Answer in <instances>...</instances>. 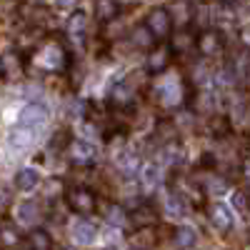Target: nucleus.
<instances>
[{
	"mask_svg": "<svg viewBox=\"0 0 250 250\" xmlns=\"http://www.w3.org/2000/svg\"><path fill=\"white\" fill-rule=\"evenodd\" d=\"M35 62L43 70H48V73H62L70 65V55H68L65 48L58 43V40H53V43L40 48V53L35 55Z\"/></svg>",
	"mask_w": 250,
	"mask_h": 250,
	"instance_id": "f257e3e1",
	"label": "nucleus"
},
{
	"mask_svg": "<svg viewBox=\"0 0 250 250\" xmlns=\"http://www.w3.org/2000/svg\"><path fill=\"white\" fill-rule=\"evenodd\" d=\"M155 98L160 105L173 108L183 100V78L173 75V73H163L155 83Z\"/></svg>",
	"mask_w": 250,
	"mask_h": 250,
	"instance_id": "f03ea898",
	"label": "nucleus"
},
{
	"mask_svg": "<svg viewBox=\"0 0 250 250\" xmlns=\"http://www.w3.org/2000/svg\"><path fill=\"white\" fill-rule=\"evenodd\" d=\"M65 203L75 215H93L98 210V195L85 185H75L65 193Z\"/></svg>",
	"mask_w": 250,
	"mask_h": 250,
	"instance_id": "7ed1b4c3",
	"label": "nucleus"
},
{
	"mask_svg": "<svg viewBox=\"0 0 250 250\" xmlns=\"http://www.w3.org/2000/svg\"><path fill=\"white\" fill-rule=\"evenodd\" d=\"M48 118H50V110H48L45 103L30 100V103H25V105L20 108L18 125L20 128H28V130H38V128H43V125L48 123Z\"/></svg>",
	"mask_w": 250,
	"mask_h": 250,
	"instance_id": "20e7f679",
	"label": "nucleus"
},
{
	"mask_svg": "<svg viewBox=\"0 0 250 250\" xmlns=\"http://www.w3.org/2000/svg\"><path fill=\"white\" fill-rule=\"evenodd\" d=\"M145 25H148V30H150L158 40L170 38V35H173V15H170L168 8L155 5V8L148 10V15H145Z\"/></svg>",
	"mask_w": 250,
	"mask_h": 250,
	"instance_id": "39448f33",
	"label": "nucleus"
},
{
	"mask_svg": "<svg viewBox=\"0 0 250 250\" xmlns=\"http://www.w3.org/2000/svg\"><path fill=\"white\" fill-rule=\"evenodd\" d=\"M223 33L218 28H203L198 33V40H195V50L203 55V58H215L223 53Z\"/></svg>",
	"mask_w": 250,
	"mask_h": 250,
	"instance_id": "423d86ee",
	"label": "nucleus"
},
{
	"mask_svg": "<svg viewBox=\"0 0 250 250\" xmlns=\"http://www.w3.org/2000/svg\"><path fill=\"white\" fill-rule=\"evenodd\" d=\"M68 153H70L73 163H75V165H83V168H85V165H93V163L98 160V148H95V143L88 140V138L70 140Z\"/></svg>",
	"mask_w": 250,
	"mask_h": 250,
	"instance_id": "0eeeda50",
	"label": "nucleus"
},
{
	"mask_svg": "<svg viewBox=\"0 0 250 250\" xmlns=\"http://www.w3.org/2000/svg\"><path fill=\"white\" fill-rule=\"evenodd\" d=\"M170 60H173L170 45H158V48H153L148 53V62H145V68H148L153 75H163L165 70H168Z\"/></svg>",
	"mask_w": 250,
	"mask_h": 250,
	"instance_id": "6e6552de",
	"label": "nucleus"
},
{
	"mask_svg": "<svg viewBox=\"0 0 250 250\" xmlns=\"http://www.w3.org/2000/svg\"><path fill=\"white\" fill-rule=\"evenodd\" d=\"M208 218H210V223H213V228L218 233H228L233 228V210L228 208L225 203H213L210 205V210H208Z\"/></svg>",
	"mask_w": 250,
	"mask_h": 250,
	"instance_id": "1a4fd4ad",
	"label": "nucleus"
},
{
	"mask_svg": "<svg viewBox=\"0 0 250 250\" xmlns=\"http://www.w3.org/2000/svg\"><path fill=\"white\" fill-rule=\"evenodd\" d=\"M70 235L78 245H93L98 240V228L95 223H90L88 218H78L70 228Z\"/></svg>",
	"mask_w": 250,
	"mask_h": 250,
	"instance_id": "9d476101",
	"label": "nucleus"
},
{
	"mask_svg": "<svg viewBox=\"0 0 250 250\" xmlns=\"http://www.w3.org/2000/svg\"><path fill=\"white\" fill-rule=\"evenodd\" d=\"M143 165H145V163L140 160L138 153H133V150H120V155H118V170H120L123 178H140Z\"/></svg>",
	"mask_w": 250,
	"mask_h": 250,
	"instance_id": "9b49d317",
	"label": "nucleus"
},
{
	"mask_svg": "<svg viewBox=\"0 0 250 250\" xmlns=\"http://www.w3.org/2000/svg\"><path fill=\"white\" fill-rule=\"evenodd\" d=\"M138 180H140V188H143L145 193L158 190L160 183H163V170H160V165H158V163H145Z\"/></svg>",
	"mask_w": 250,
	"mask_h": 250,
	"instance_id": "f8f14e48",
	"label": "nucleus"
},
{
	"mask_svg": "<svg viewBox=\"0 0 250 250\" xmlns=\"http://www.w3.org/2000/svg\"><path fill=\"white\" fill-rule=\"evenodd\" d=\"M40 185V170H35L33 165H25L15 173V188L20 193H33Z\"/></svg>",
	"mask_w": 250,
	"mask_h": 250,
	"instance_id": "ddd939ff",
	"label": "nucleus"
},
{
	"mask_svg": "<svg viewBox=\"0 0 250 250\" xmlns=\"http://www.w3.org/2000/svg\"><path fill=\"white\" fill-rule=\"evenodd\" d=\"M38 218H40V203L33 200V198L23 200V203L15 208V220H18V225H35Z\"/></svg>",
	"mask_w": 250,
	"mask_h": 250,
	"instance_id": "4468645a",
	"label": "nucleus"
},
{
	"mask_svg": "<svg viewBox=\"0 0 250 250\" xmlns=\"http://www.w3.org/2000/svg\"><path fill=\"white\" fill-rule=\"evenodd\" d=\"M195 40H198V33H193L190 28H180L178 33L170 35V50H173V53L195 50Z\"/></svg>",
	"mask_w": 250,
	"mask_h": 250,
	"instance_id": "2eb2a0df",
	"label": "nucleus"
},
{
	"mask_svg": "<svg viewBox=\"0 0 250 250\" xmlns=\"http://www.w3.org/2000/svg\"><path fill=\"white\" fill-rule=\"evenodd\" d=\"M188 203L178 190H170L168 195H165V200H163V210L168 213V215H173V218H183L185 213H188Z\"/></svg>",
	"mask_w": 250,
	"mask_h": 250,
	"instance_id": "dca6fc26",
	"label": "nucleus"
},
{
	"mask_svg": "<svg viewBox=\"0 0 250 250\" xmlns=\"http://www.w3.org/2000/svg\"><path fill=\"white\" fill-rule=\"evenodd\" d=\"M25 248L28 250H53V238L43 228H33L25 235Z\"/></svg>",
	"mask_w": 250,
	"mask_h": 250,
	"instance_id": "f3484780",
	"label": "nucleus"
},
{
	"mask_svg": "<svg viewBox=\"0 0 250 250\" xmlns=\"http://www.w3.org/2000/svg\"><path fill=\"white\" fill-rule=\"evenodd\" d=\"M130 223L138 225L140 230H150V228L158 223V213L153 210L150 205H143V208H135V210L130 213Z\"/></svg>",
	"mask_w": 250,
	"mask_h": 250,
	"instance_id": "a211bd4d",
	"label": "nucleus"
},
{
	"mask_svg": "<svg viewBox=\"0 0 250 250\" xmlns=\"http://www.w3.org/2000/svg\"><path fill=\"white\" fill-rule=\"evenodd\" d=\"M155 35L148 30V25H138V28H133V33H130V43L138 48V50H153V48H158L155 45Z\"/></svg>",
	"mask_w": 250,
	"mask_h": 250,
	"instance_id": "6ab92c4d",
	"label": "nucleus"
},
{
	"mask_svg": "<svg viewBox=\"0 0 250 250\" xmlns=\"http://www.w3.org/2000/svg\"><path fill=\"white\" fill-rule=\"evenodd\" d=\"M33 130H28V128H13L10 130V135H8V148L10 150H28L30 145H33Z\"/></svg>",
	"mask_w": 250,
	"mask_h": 250,
	"instance_id": "aec40b11",
	"label": "nucleus"
},
{
	"mask_svg": "<svg viewBox=\"0 0 250 250\" xmlns=\"http://www.w3.org/2000/svg\"><path fill=\"white\" fill-rule=\"evenodd\" d=\"M110 100L115 103V105H120V108L130 105V103L135 100V90H133V85H130L128 80H120V83H115L113 90H110Z\"/></svg>",
	"mask_w": 250,
	"mask_h": 250,
	"instance_id": "412c9836",
	"label": "nucleus"
},
{
	"mask_svg": "<svg viewBox=\"0 0 250 250\" xmlns=\"http://www.w3.org/2000/svg\"><path fill=\"white\" fill-rule=\"evenodd\" d=\"M120 15V3L118 0H95V18L98 23H110Z\"/></svg>",
	"mask_w": 250,
	"mask_h": 250,
	"instance_id": "4be33fe9",
	"label": "nucleus"
},
{
	"mask_svg": "<svg viewBox=\"0 0 250 250\" xmlns=\"http://www.w3.org/2000/svg\"><path fill=\"white\" fill-rule=\"evenodd\" d=\"M85 28H88V15L83 13V10H75L70 18H68V23H65V33L75 40H83L85 38Z\"/></svg>",
	"mask_w": 250,
	"mask_h": 250,
	"instance_id": "5701e85b",
	"label": "nucleus"
},
{
	"mask_svg": "<svg viewBox=\"0 0 250 250\" xmlns=\"http://www.w3.org/2000/svg\"><path fill=\"white\" fill-rule=\"evenodd\" d=\"M18 73H23V58H20L18 50H5L3 53V80H10Z\"/></svg>",
	"mask_w": 250,
	"mask_h": 250,
	"instance_id": "b1692460",
	"label": "nucleus"
},
{
	"mask_svg": "<svg viewBox=\"0 0 250 250\" xmlns=\"http://www.w3.org/2000/svg\"><path fill=\"white\" fill-rule=\"evenodd\" d=\"M175 245L180 248V250H190V248H195V243H198V230L193 225H178L175 228Z\"/></svg>",
	"mask_w": 250,
	"mask_h": 250,
	"instance_id": "393cba45",
	"label": "nucleus"
},
{
	"mask_svg": "<svg viewBox=\"0 0 250 250\" xmlns=\"http://www.w3.org/2000/svg\"><path fill=\"white\" fill-rule=\"evenodd\" d=\"M178 193H180L188 203H190V205H203V190H200V185H195L193 178H183Z\"/></svg>",
	"mask_w": 250,
	"mask_h": 250,
	"instance_id": "a878e982",
	"label": "nucleus"
},
{
	"mask_svg": "<svg viewBox=\"0 0 250 250\" xmlns=\"http://www.w3.org/2000/svg\"><path fill=\"white\" fill-rule=\"evenodd\" d=\"M103 218H105V223L113 225V228H123L128 223V213H125V208L118 205V203H108L105 210H103Z\"/></svg>",
	"mask_w": 250,
	"mask_h": 250,
	"instance_id": "bb28decb",
	"label": "nucleus"
},
{
	"mask_svg": "<svg viewBox=\"0 0 250 250\" xmlns=\"http://www.w3.org/2000/svg\"><path fill=\"white\" fill-rule=\"evenodd\" d=\"M0 238H3V250H13L15 245H20V230H15V225L10 223L8 215H5V220H3V230H0Z\"/></svg>",
	"mask_w": 250,
	"mask_h": 250,
	"instance_id": "cd10ccee",
	"label": "nucleus"
},
{
	"mask_svg": "<svg viewBox=\"0 0 250 250\" xmlns=\"http://www.w3.org/2000/svg\"><path fill=\"white\" fill-rule=\"evenodd\" d=\"M163 158H165V163H168L170 168H178V165L183 163V145L178 140L163 145Z\"/></svg>",
	"mask_w": 250,
	"mask_h": 250,
	"instance_id": "c85d7f7f",
	"label": "nucleus"
},
{
	"mask_svg": "<svg viewBox=\"0 0 250 250\" xmlns=\"http://www.w3.org/2000/svg\"><path fill=\"white\" fill-rule=\"evenodd\" d=\"M208 193H213V195H223V193H228V180L220 178V175H213L210 180H208Z\"/></svg>",
	"mask_w": 250,
	"mask_h": 250,
	"instance_id": "c756f323",
	"label": "nucleus"
},
{
	"mask_svg": "<svg viewBox=\"0 0 250 250\" xmlns=\"http://www.w3.org/2000/svg\"><path fill=\"white\" fill-rule=\"evenodd\" d=\"M233 208H238L240 213L250 210V193H235L233 195Z\"/></svg>",
	"mask_w": 250,
	"mask_h": 250,
	"instance_id": "7c9ffc66",
	"label": "nucleus"
},
{
	"mask_svg": "<svg viewBox=\"0 0 250 250\" xmlns=\"http://www.w3.org/2000/svg\"><path fill=\"white\" fill-rule=\"evenodd\" d=\"M238 38H240V45L245 50H250V23H245V25L238 28Z\"/></svg>",
	"mask_w": 250,
	"mask_h": 250,
	"instance_id": "2f4dec72",
	"label": "nucleus"
},
{
	"mask_svg": "<svg viewBox=\"0 0 250 250\" xmlns=\"http://www.w3.org/2000/svg\"><path fill=\"white\" fill-rule=\"evenodd\" d=\"M210 128H213V135H225L228 133V118H223L220 123H218V115L210 120Z\"/></svg>",
	"mask_w": 250,
	"mask_h": 250,
	"instance_id": "473e14b6",
	"label": "nucleus"
},
{
	"mask_svg": "<svg viewBox=\"0 0 250 250\" xmlns=\"http://www.w3.org/2000/svg\"><path fill=\"white\" fill-rule=\"evenodd\" d=\"M68 115H70V118H80V115H83V103H80V100H73L70 105H68Z\"/></svg>",
	"mask_w": 250,
	"mask_h": 250,
	"instance_id": "72a5a7b5",
	"label": "nucleus"
},
{
	"mask_svg": "<svg viewBox=\"0 0 250 250\" xmlns=\"http://www.w3.org/2000/svg\"><path fill=\"white\" fill-rule=\"evenodd\" d=\"M55 5H58L60 10H68V8L75 5V0H55Z\"/></svg>",
	"mask_w": 250,
	"mask_h": 250,
	"instance_id": "f704fd0d",
	"label": "nucleus"
},
{
	"mask_svg": "<svg viewBox=\"0 0 250 250\" xmlns=\"http://www.w3.org/2000/svg\"><path fill=\"white\" fill-rule=\"evenodd\" d=\"M220 3H228V0H220Z\"/></svg>",
	"mask_w": 250,
	"mask_h": 250,
	"instance_id": "c9c22d12",
	"label": "nucleus"
},
{
	"mask_svg": "<svg viewBox=\"0 0 250 250\" xmlns=\"http://www.w3.org/2000/svg\"><path fill=\"white\" fill-rule=\"evenodd\" d=\"M248 150H250V145H248Z\"/></svg>",
	"mask_w": 250,
	"mask_h": 250,
	"instance_id": "e433bc0d",
	"label": "nucleus"
}]
</instances>
